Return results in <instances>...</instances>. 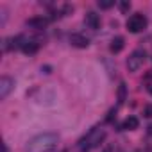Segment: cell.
Instances as JSON below:
<instances>
[{
    "mask_svg": "<svg viewBox=\"0 0 152 152\" xmlns=\"http://www.w3.org/2000/svg\"><path fill=\"white\" fill-rule=\"evenodd\" d=\"M125 93H127V88H125V84L122 83V84L118 86V102H120V104L125 100Z\"/></svg>",
    "mask_w": 152,
    "mask_h": 152,
    "instance_id": "obj_12",
    "label": "cell"
},
{
    "mask_svg": "<svg viewBox=\"0 0 152 152\" xmlns=\"http://www.w3.org/2000/svg\"><path fill=\"white\" fill-rule=\"evenodd\" d=\"M138 125H140V122H138V118H136V116H127V118H125V122H124V129H129V131L138 129Z\"/></svg>",
    "mask_w": 152,
    "mask_h": 152,
    "instance_id": "obj_11",
    "label": "cell"
},
{
    "mask_svg": "<svg viewBox=\"0 0 152 152\" xmlns=\"http://www.w3.org/2000/svg\"><path fill=\"white\" fill-rule=\"evenodd\" d=\"M15 88V81L11 77H2L0 79V99H7V95L11 93V90Z\"/></svg>",
    "mask_w": 152,
    "mask_h": 152,
    "instance_id": "obj_5",
    "label": "cell"
},
{
    "mask_svg": "<svg viewBox=\"0 0 152 152\" xmlns=\"http://www.w3.org/2000/svg\"><path fill=\"white\" fill-rule=\"evenodd\" d=\"M147 134L152 136V124H148V127H147Z\"/></svg>",
    "mask_w": 152,
    "mask_h": 152,
    "instance_id": "obj_17",
    "label": "cell"
},
{
    "mask_svg": "<svg viewBox=\"0 0 152 152\" xmlns=\"http://www.w3.org/2000/svg\"><path fill=\"white\" fill-rule=\"evenodd\" d=\"M47 23H48V20L45 16H32V18L27 20V25L32 27V29H43Z\"/></svg>",
    "mask_w": 152,
    "mask_h": 152,
    "instance_id": "obj_8",
    "label": "cell"
},
{
    "mask_svg": "<svg viewBox=\"0 0 152 152\" xmlns=\"http://www.w3.org/2000/svg\"><path fill=\"white\" fill-rule=\"evenodd\" d=\"M84 23L90 27V29H99L100 27V16L97 15V13H93V11H90V13H86V16H84Z\"/></svg>",
    "mask_w": 152,
    "mask_h": 152,
    "instance_id": "obj_6",
    "label": "cell"
},
{
    "mask_svg": "<svg viewBox=\"0 0 152 152\" xmlns=\"http://www.w3.org/2000/svg\"><path fill=\"white\" fill-rule=\"evenodd\" d=\"M70 43L73 47H77V48H86L90 45V39L86 36H83V34H72L70 36Z\"/></svg>",
    "mask_w": 152,
    "mask_h": 152,
    "instance_id": "obj_7",
    "label": "cell"
},
{
    "mask_svg": "<svg viewBox=\"0 0 152 152\" xmlns=\"http://www.w3.org/2000/svg\"><path fill=\"white\" fill-rule=\"evenodd\" d=\"M22 50L25 52V54H36L38 50H39V43L38 41H34V39H29V41H25V43H22Z\"/></svg>",
    "mask_w": 152,
    "mask_h": 152,
    "instance_id": "obj_9",
    "label": "cell"
},
{
    "mask_svg": "<svg viewBox=\"0 0 152 152\" xmlns=\"http://www.w3.org/2000/svg\"><path fill=\"white\" fill-rule=\"evenodd\" d=\"M124 45H125L124 38H122V36H116V38H113V41H111V45H109V50H111L113 54H118V52H122Z\"/></svg>",
    "mask_w": 152,
    "mask_h": 152,
    "instance_id": "obj_10",
    "label": "cell"
},
{
    "mask_svg": "<svg viewBox=\"0 0 152 152\" xmlns=\"http://www.w3.org/2000/svg\"><path fill=\"white\" fill-rule=\"evenodd\" d=\"M143 116L152 118V104H147V106L143 107Z\"/></svg>",
    "mask_w": 152,
    "mask_h": 152,
    "instance_id": "obj_14",
    "label": "cell"
},
{
    "mask_svg": "<svg viewBox=\"0 0 152 152\" xmlns=\"http://www.w3.org/2000/svg\"><path fill=\"white\" fill-rule=\"evenodd\" d=\"M147 16L145 15H141V13H136V15H132L129 20H127V29H129V32H141L145 27H147Z\"/></svg>",
    "mask_w": 152,
    "mask_h": 152,
    "instance_id": "obj_3",
    "label": "cell"
},
{
    "mask_svg": "<svg viewBox=\"0 0 152 152\" xmlns=\"http://www.w3.org/2000/svg\"><path fill=\"white\" fill-rule=\"evenodd\" d=\"M115 116H116V109H111V111H109V116H107V122H111Z\"/></svg>",
    "mask_w": 152,
    "mask_h": 152,
    "instance_id": "obj_16",
    "label": "cell"
},
{
    "mask_svg": "<svg viewBox=\"0 0 152 152\" xmlns=\"http://www.w3.org/2000/svg\"><path fill=\"white\" fill-rule=\"evenodd\" d=\"M145 57H147L145 50H141V48L134 50V52L129 56V59H127V68H129V72H136V70H140V66L143 64Z\"/></svg>",
    "mask_w": 152,
    "mask_h": 152,
    "instance_id": "obj_4",
    "label": "cell"
},
{
    "mask_svg": "<svg viewBox=\"0 0 152 152\" xmlns=\"http://www.w3.org/2000/svg\"><path fill=\"white\" fill-rule=\"evenodd\" d=\"M113 6H115L113 0H99V7H100V9H109V7H113Z\"/></svg>",
    "mask_w": 152,
    "mask_h": 152,
    "instance_id": "obj_13",
    "label": "cell"
},
{
    "mask_svg": "<svg viewBox=\"0 0 152 152\" xmlns=\"http://www.w3.org/2000/svg\"><path fill=\"white\" fill-rule=\"evenodd\" d=\"M106 140V131L104 129H91L88 134H86V138H83L81 140V148L83 150H88V148H97V147H100V143Z\"/></svg>",
    "mask_w": 152,
    "mask_h": 152,
    "instance_id": "obj_2",
    "label": "cell"
},
{
    "mask_svg": "<svg viewBox=\"0 0 152 152\" xmlns=\"http://www.w3.org/2000/svg\"><path fill=\"white\" fill-rule=\"evenodd\" d=\"M120 9H122V13H127V11L131 9V2H127V0H122V2H120Z\"/></svg>",
    "mask_w": 152,
    "mask_h": 152,
    "instance_id": "obj_15",
    "label": "cell"
},
{
    "mask_svg": "<svg viewBox=\"0 0 152 152\" xmlns=\"http://www.w3.org/2000/svg\"><path fill=\"white\" fill-rule=\"evenodd\" d=\"M57 141H59V136L56 132H43L29 140V143L25 145V150L27 152H52L57 147Z\"/></svg>",
    "mask_w": 152,
    "mask_h": 152,
    "instance_id": "obj_1",
    "label": "cell"
}]
</instances>
